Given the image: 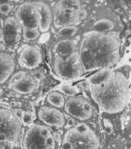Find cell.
Here are the masks:
<instances>
[{
  "label": "cell",
  "instance_id": "1",
  "mask_svg": "<svg viewBox=\"0 0 131 149\" xmlns=\"http://www.w3.org/2000/svg\"><path fill=\"white\" fill-rule=\"evenodd\" d=\"M120 47L121 40L116 33H86L78 51L84 73L114 67L120 59Z\"/></svg>",
  "mask_w": 131,
  "mask_h": 149
},
{
  "label": "cell",
  "instance_id": "2",
  "mask_svg": "<svg viewBox=\"0 0 131 149\" xmlns=\"http://www.w3.org/2000/svg\"><path fill=\"white\" fill-rule=\"evenodd\" d=\"M90 94L101 111L109 114L119 113L129 102V82L123 73L114 72L101 85L91 86Z\"/></svg>",
  "mask_w": 131,
  "mask_h": 149
},
{
  "label": "cell",
  "instance_id": "3",
  "mask_svg": "<svg viewBox=\"0 0 131 149\" xmlns=\"http://www.w3.org/2000/svg\"><path fill=\"white\" fill-rule=\"evenodd\" d=\"M54 71L60 77L74 79L84 74L82 64L79 60L78 51H74L66 58L56 55L54 60Z\"/></svg>",
  "mask_w": 131,
  "mask_h": 149
},
{
  "label": "cell",
  "instance_id": "4",
  "mask_svg": "<svg viewBox=\"0 0 131 149\" xmlns=\"http://www.w3.org/2000/svg\"><path fill=\"white\" fill-rule=\"evenodd\" d=\"M21 132V123L10 109L0 108V133L8 136V141L15 144Z\"/></svg>",
  "mask_w": 131,
  "mask_h": 149
},
{
  "label": "cell",
  "instance_id": "5",
  "mask_svg": "<svg viewBox=\"0 0 131 149\" xmlns=\"http://www.w3.org/2000/svg\"><path fill=\"white\" fill-rule=\"evenodd\" d=\"M63 141L71 143L72 149H99L100 146L99 138L91 130L80 133L74 129H70L65 133Z\"/></svg>",
  "mask_w": 131,
  "mask_h": 149
},
{
  "label": "cell",
  "instance_id": "6",
  "mask_svg": "<svg viewBox=\"0 0 131 149\" xmlns=\"http://www.w3.org/2000/svg\"><path fill=\"white\" fill-rule=\"evenodd\" d=\"M51 134L48 127L39 124H31L23 138V149H49L45 141Z\"/></svg>",
  "mask_w": 131,
  "mask_h": 149
},
{
  "label": "cell",
  "instance_id": "7",
  "mask_svg": "<svg viewBox=\"0 0 131 149\" xmlns=\"http://www.w3.org/2000/svg\"><path fill=\"white\" fill-rule=\"evenodd\" d=\"M15 19L22 28H38V13L34 2H24L18 7Z\"/></svg>",
  "mask_w": 131,
  "mask_h": 149
},
{
  "label": "cell",
  "instance_id": "8",
  "mask_svg": "<svg viewBox=\"0 0 131 149\" xmlns=\"http://www.w3.org/2000/svg\"><path fill=\"white\" fill-rule=\"evenodd\" d=\"M21 26L15 17H8L4 22L2 38L7 47H15L21 39Z\"/></svg>",
  "mask_w": 131,
  "mask_h": 149
},
{
  "label": "cell",
  "instance_id": "9",
  "mask_svg": "<svg viewBox=\"0 0 131 149\" xmlns=\"http://www.w3.org/2000/svg\"><path fill=\"white\" fill-rule=\"evenodd\" d=\"M18 61L21 67L28 70H34L41 63L42 54L36 47L27 46L20 52Z\"/></svg>",
  "mask_w": 131,
  "mask_h": 149
},
{
  "label": "cell",
  "instance_id": "10",
  "mask_svg": "<svg viewBox=\"0 0 131 149\" xmlns=\"http://www.w3.org/2000/svg\"><path fill=\"white\" fill-rule=\"evenodd\" d=\"M38 118L46 125L62 128L65 125V118L62 112L53 107L43 106L38 111Z\"/></svg>",
  "mask_w": 131,
  "mask_h": 149
},
{
  "label": "cell",
  "instance_id": "11",
  "mask_svg": "<svg viewBox=\"0 0 131 149\" xmlns=\"http://www.w3.org/2000/svg\"><path fill=\"white\" fill-rule=\"evenodd\" d=\"M81 18L78 13H67L55 6L53 10V24L56 29L65 26H76L80 23Z\"/></svg>",
  "mask_w": 131,
  "mask_h": 149
},
{
  "label": "cell",
  "instance_id": "12",
  "mask_svg": "<svg viewBox=\"0 0 131 149\" xmlns=\"http://www.w3.org/2000/svg\"><path fill=\"white\" fill-rule=\"evenodd\" d=\"M85 99L81 97H71L65 102L64 104V109L65 112L73 116L74 118L80 119V120H86L88 119L91 116V114H88L84 109V102Z\"/></svg>",
  "mask_w": 131,
  "mask_h": 149
},
{
  "label": "cell",
  "instance_id": "13",
  "mask_svg": "<svg viewBox=\"0 0 131 149\" xmlns=\"http://www.w3.org/2000/svg\"><path fill=\"white\" fill-rule=\"evenodd\" d=\"M35 8L38 13V30L42 33H46L50 28L52 22V12L48 4L42 1L34 2Z\"/></svg>",
  "mask_w": 131,
  "mask_h": 149
},
{
  "label": "cell",
  "instance_id": "14",
  "mask_svg": "<svg viewBox=\"0 0 131 149\" xmlns=\"http://www.w3.org/2000/svg\"><path fill=\"white\" fill-rule=\"evenodd\" d=\"M37 82L31 73L26 72L21 79L11 87V90L20 94H29L35 91L37 88Z\"/></svg>",
  "mask_w": 131,
  "mask_h": 149
},
{
  "label": "cell",
  "instance_id": "15",
  "mask_svg": "<svg viewBox=\"0 0 131 149\" xmlns=\"http://www.w3.org/2000/svg\"><path fill=\"white\" fill-rule=\"evenodd\" d=\"M15 69V61L7 52L0 53V84L5 83Z\"/></svg>",
  "mask_w": 131,
  "mask_h": 149
},
{
  "label": "cell",
  "instance_id": "16",
  "mask_svg": "<svg viewBox=\"0 0 131 149\" xmlns=\"http://www.w3.org/2000/svg\"><path fill=\"white\" fill-rule=\"evenodd\" d=\"M77 42L73 39H64L59 41L55 47V52L60 58H66L76 51Z\"/></svg>",
  "mask_w": 131,
  "mask_h": 149
},
{
  "label": "cell",
  "instance_id": "17",
  "mask_svg": "<svg viewBox=\"0 0 131 149\" xmlns=\"http://www.w3.org/2000/svg\"><path fill=\"white\" fill-rule=\"evenodd\" d=\"M114 73V71L112 68H103L101 69L99 72L92 74L90 77H88L87 80L91 86H98L101 85L103 82H105L112 74Z\"/></svg>",
  "mask_w": 131,
  "mask_h": 149
},
{
  "label": "cell",
  "instance_id": "18",
  "mask_svg": "<svg viewBox=\"0 0 131 149\" xmlns=\"http://www.w3.org/2000/svg\"><path fill=\"white\" fill-rule=\"evenodd\" d=\"M56 6L62 9H70L74 12L81 11V3L78 0H60Z\"/></svg>",
  "mask_w": 131,
  "mask_h": 149
},
{
  "label": "cell",
  "instance_id": "19",
  "mask_svg": "<svg viewBox=\"0 0 131 149\" xmlns=\"http://www.w3.org/2000/svg\"><path fill=\"white\" fill-rule=\"evenodd\" d=\"M94 30L101 33H108L114 28V23L109 19H101L94 23Z\"/></svg>",
  "mask_w": 131,
  "mask_h": 149
},
{
  "label": "cell",
  "instance_id": "20",
  "mask_svg": "<svg viewBox=\"0 0 131 149\" xmlns=\"http://www.w3.org/2000/svg\"><path fill=\"white\" fill-rule=\"evenodd\" d=\"M46 101L49 104H52L55 107H62L65 104V99L62 94H60L58 91H51L46 96Z\"/></svg>",
  "mask_w": 131,
  "mask_h": 149
},
{
  "label": "cell",
  "instance_id": "21",
  "mask_svg": "<svg viewBox=\"0 0 131 149\" xmlns=\"http://www.w3.org/2000/svg\"><path fill=\"white\" fill-rule=\"evenodd\" d=\"M22 36L27 41H33L39 38L40 32L38 28H22Z\"/></svg>",
  "mask_w": 131,
  "mask_h": 149
},
{
  "label": "cell",
  "instance_id": "22",
  "mask_svg": "<svg viewBox=\"0 0 131 149\" xmlns=\"http://www.w3.org/2000/svg\"><path fill=\"white\" fill-rule=\"evenodd\" d=\"M78 31V28L76 26H65L59 29L58 35L62 37H71L73 36Z\"/></svg>",
  "mask_w": 131,
  "mask_h": 149
},
{
  "label": "cell",
  "instance_id": "23",
  "mask_svg": "<svg viewBox=\"0 0 131 149\" xmlns=\"http://www.w3.org/2000/svg\"><path fill=\"white\" fill-rule=\"evenodd\" d=\"M60 92L63 93V94L67 95V96H71L73 97L76 96L77 93H79V91L77 87L71 86V85H62L59 88Z\"/></svg>",
  "mask_w": 131,
  "mask_h": 149
},
{
  "label": "cell",
  "instance_id": "24",
  "mask_svg": "<svg viewBox=\"0 0 131 149\" xmlns=\"http://www.w3.org/2000/svg\"><path fill=\"white\" fill-rule=\"evenodd\" d=\"M35 115L33 113V112L24 111L21 118V123L23 126H29L30 124H32L33 121L35 120Z\"/></svg>",
  "mask_w": 131,
  "mask_h": 149
},
{
  "label": "cell",
  "instance_id": "25",
  "mask_svg": "<svg viewBox=\"0 0 131 149\" xmlns=\"http://www.w3.org/2000/svg\"><path fill=\"white\" fill-rule=\"evenodd\" d=\"M25 73L26 72H24V71H21V72H18V73H16L14 76L10 78V80H9V82H8V88H11V87L14 85V84H16L20 79H21L22 77H23V76L25 74Z\"/></svg>",
  "mask_w": 131,
  "mask_h": 149
},
{
  "label": "cell",
  "instance_id": "26",
  "mask_svg": "<svg viewBox=\"0 0 131 149\" xmlns=\"http://www.w3.org/2000/svg\"><path fill=\"white\" fill-rule=\"evenodd\" d=\"M45 143L46 147L49 149H55V146H56V141H55V137L52 134H50L49 136H48L46 138Z\"/></svg>",
  "mask_w": 131,
  "mask_h": 149
},
{
  "label": "cell",
  "instance_id": "27",
  "mask_svg": "<svg viewBox=\"0 0 131 149\" xmlns=\"http://www.w3.org/2000/svg\"><path fill=\"white\" fill-rule=\"evenodd\" d=\"M74 130H76V132H80V133H85L87 132L90 130V128L88 127V126L85 123H79V124H76V127L73 128Z\"/></svg>",
  "mask_w": 131,
  "mask_h": 149
},
{
  "label": "cell",
  "instance_id": "28",
  "mask_svg": "<svg viewBox=\"0 0 131 149\" xmlns=\"http://www.w3.org/2000/svg\"><path fill=\"white\" fill-rule=\"evenodd\" d=\"M11 6L8 3H3L0 5V13L4 14V15H8L11 11Z\"/></svg>",
  "mask_w": 131,
  "mask_h": 149
},
{
  "label": "cell",
  "instance_id": "29",
  "mask_svg": "<svg viewBox=\"0 0 131 149\" xmlns=\"http://www.w3.org/2000/svg\"><path fill=\"white\" fill-rule=\"evenodd\" d=\"M80 87L82 88V90L90 92V88H91V85L87 82V80H83L80 82Z\"/></svg>",
  "mask_w": 131,
  "mask_h": 149
},
{
  "label": "cell",
  "instance_id": "30",
  "mask_svg": "<svg viewBox=\"0 0 131 149\" xmlns=\"http://www.w3.org/2000/svg\"><path fill=\"white\" fill-rule=\"evenodd\" d=\"M13 111V113H14V115H15L16 116H17V118L18 119H20V121H21V116H22V115H23V110H21V109H14V110H12Z\"/></svg>",
  "mask_w": 131,
  "mask_h": 149
},
{
  "label": "cell",
  "instance_id": "31",
  "mask_svg": "<svg viewBox=\"0 0 131 149\" xmlns=\"http://www.w3.org/2000/svg\"><path fill=\"white\" fill-rule=\"evenodd\" d=\"M14 143L10 141H6L3 143V149H13Z\"/></svg>",
  "mask_w": 131,
  "mask_h": 149
},
{
  "label": "cell",
  "instance_id": "32",
  "mask_svg": "<svg viewBox=\"0 0 131 149\" xmlns=\"http://www.w3.org/2000/svg\"><path fill=\"white\" fill-rule=\"evenodd\" d=\"M32 74H33V77H35V79L37 81V82H39L41 79H42V77H43V76H42V74H41V72H39V71H37V72H35V73H32Z\"/></svg>",
  "mask_w": 131,
  "mask_h": 149
},
{
  "label": "cell",
  "instance_id": "33",
  "mask_svg": "<svg viewBox=\"0 0 131 149\" xmlns=\"http://www.w3.org/2000/svg\"><path fill=\"white\" fill-rule=\"evenodd\" d=\"M105 124H106V127H105L106 132L108 133V134H111L112 130H113V128H112V124L109 122V121H105Z\"/></svg>",
  "mask_w": 131,
  "mask_h": 149
},
{
  "label": "cell",
  "instance_id": "34",
  "mask_svg": "<svg viewBox=\"0 0 131 149\" xmlns=\"http://www.w3.org/2000/svg\"><path fill=\"white\" fill-rule=\"evenodd\" d=\"M74 125H76V120H74V118H67V125H66L67 127L66 128H71Z\"/></svg>",
  "mask_w": 131,
  "mask_h": 149
},
{
  "label": "cell",
  "instance_id": "35",
  "mask_svg": "<svg viewBox=\"0 0 131 149\" xmlns=\"http://www.w3.org/2000/svg\"><path fill=\"white\" fill-rule=\"evenodd\" d=\"M6 141H8L7 135L4 133H0V143H4Z\"/></svg>",
  "mask_w": 131,
  "mask_h": 149
},
{
  "label": "cell",
  "instance_id": "36",
  "mask_svg": "<svg viewBox=\"0 0 131 149\" xmlns=\"http://www.w3.org/2000/svg\"><path fill=\"white\" fill-rule=\"evenodd\" d=\"M62 148L63 149H72V146H71V143H70L63 141V143H62Z\"/></svg>",
  "mask_w": 131,
  "mask_h": 149
},
{
  "label": "cell",
  "instance_id": "37",
  "mask_svg": "<svg viewBox=\"0 0 131 149\" xmlns=\"http://www.w3.org/2000/svg\"><path fill=\"white\" fill-rule=\"evenodd\" d=\"M1 90H2V88H1V87H0V91H1Z\"/></svg>",
  "mask_w": 131,
  "mask_h": 149
},
{
  "label": "cell",
  "instance_id": "38",
  "mask_svg": "<svg viewBox=\"0 0 131 149\" xmlns=\"http://www.w3.org/2000/svg\"><path fill=\"white\" fill-rule=\"evenodd\" d=\"M0 50H1V46H0Z\"/></svg>",
  "mask_w": 131,
  "mask_h": 149
},
{
  "label": "cell",
  "instance_id": "39",
  "mask_svg": "<svg viewBox=\"0 0 131 149\" xmlns=\"http://www.w3.org/2000/svg\"><path fill=\"white\" fill-rule=\"evenodd\" d=\"M0 26H1V25H0Z\"/></svg>",
  "mask_w": 131,
  "mask_h": 149
}]
</instances>
